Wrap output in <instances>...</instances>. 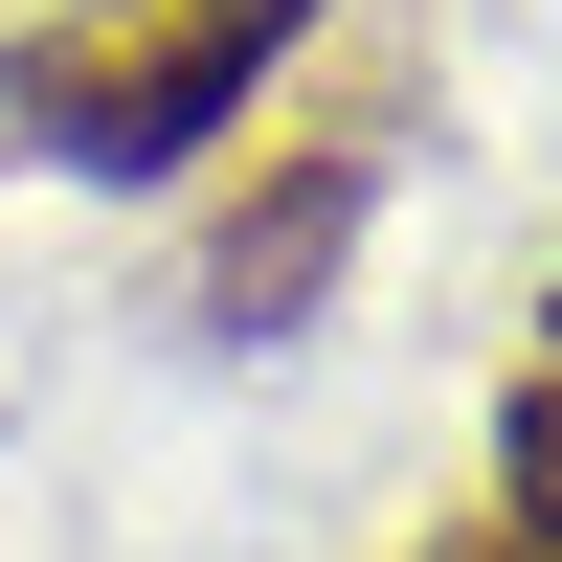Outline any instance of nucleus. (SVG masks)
Listing matches in <instances>:
<instances>
[{"label": "nucleus", "mask_w": 562, "mask_h": 562, "mask_svg": "<svg viewBox=\"0 0 562 562\" xmlns=\"http://www.w3.org/2000/svg\"><path fill=\"white\" fill-rule=\"evenodd\" d=\"M450 562H518V540H450Z\"/></svg>", "instance_id": "20e7f679"}, {"label": "nucleus", "mask_w": 562, "mask_h": 562, "mask_svg": "<svg viewBox=\"0 0 562 562\" xmlns=\"http://www.w3.org/2000/svg\"><path fill=\"white\" fill-rule=\"evenodd\" d=\"M315 45V0H45L0 45V135L68 180H180L203 135H248V90Z\"/></svg>", "instance_id": "f257e3e1"}, {"label": "nucleus", "mask_w": 562, "mask_h": 562, "mask_svg": "<svg viewBox=\"0 0 562 562\" xmlns=\"http://www.w3.org/2000/svg\"><path fill=\"white\" fill-rule=\"evenodd\" d=\"M360 203H383V135H293V180H248V203L203 225V293L248 315V338H270V315H315V270L360 248Z\"/></svg>", "instance_id": "f03ea898"}, {"label": "nucleus", "mask_w": 562, "mask_h": 562, "mask_svg": "<svg viewBox=\"0 0 562 562\" xmlns=\"http://www.w3.org/2000/svg\"><path fill=\"white\" fill-rule=\"evenodd\" d=\"M495 495H518L495 540H518V562H562V360L518 383V450H495Z\"/></svg>", "instance_id": "7ed1b4c3"}]
</instances>
